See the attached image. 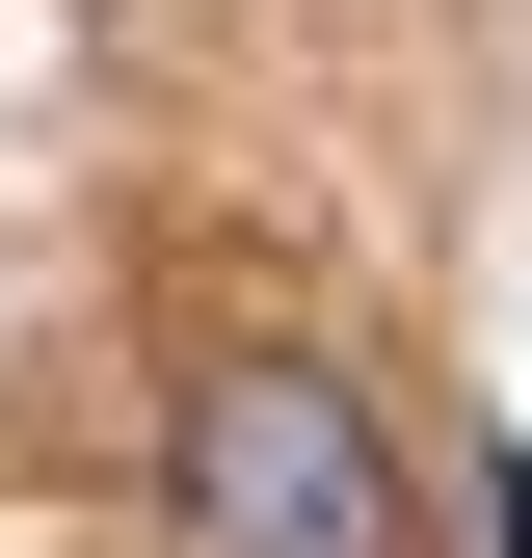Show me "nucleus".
I'll return each mask as SVG.
<instances>
[{
    "mask_svg": "<svg viewBox=\"0 0 532 558\" xmlns=\"http://www.w3.org/2000/svg\"><path fill=\"white\" fill-rule=\"evenodd\" d=\"M160 532L186 558H399V452L319 345H214L160 426Z\"/></svg>",
    "mask_w": 532,
    "mask_h": 558,
    "instance_id": "obj_1",
    "label": "nucleus"
}]
</instances>
